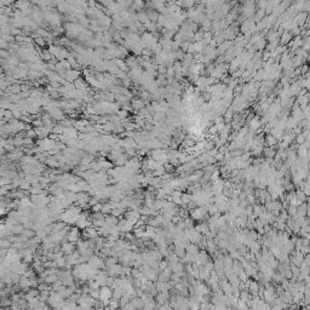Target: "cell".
I'll return each mask as SVG.
<instances>
[{
    "label": "cell",
    "mask_w": 310,
    "mask_h": 310,
    "mask_svg": "<svg viewBox=\"0 0 310 310\" xmlns=\"http://www.w3.org/2000/svg\"><path fill=\"white\" fill-rule=\"evenodd\" d=\"M112 298H113V291H112V287L103 286V287L99 288V300L103 303L104 308L109 305V302H110Z\"/></svg>",
    "instance_id": "1"
},
{
    "label": "cell",
    "mask_w": 310,
    "mask_h": 310,
    "mask_svg": "<svg viewBox=\"0 0 310 310\" xmlns=\"http://www.w3.org/2000/svg\"><path fill=\"white\" fill-rule=\"evenodd\" d=\"M80 240V232H79V228L78 227H73L72 229H70V232L69 234L67 235V237L64 239V241L63 242H67V241H69V242H72V244H75Z\"/></svg>",
    "instance_id": "2"
},
{
    "label": "cell",
    "mask_w": 310,
    "mask_h": 310,
    "mask_svg": "<svg viewBox=\"0 0 310 310\" xmlns=\"http://www.w3.org/2000/svg\"><path fill=\"white\" fill-rule=\"evenodd\" d=\"M292 117H294L298 122H302L304 120V114H303V110L300 109V107L294 103V105L292 107Z\"/></svg>",
    "instance_id": "3"
},
{
    "label": "cell",
    "mask_w": 310,
    "mask_h": 310,
    "mask_svg": "<svg viewBox=\"0 0 310 310\" xmlns=\"http://www.w3.org/2000/svg\"><path fill=\"white\" fill-rule=\"evenodd\" d=\"M98 236H99L98 229H96V228H95L93 225L84 230V237H86L87 240H90V239H92V240H96V239H98Z\"/></svg>",
    "instance_id": "4"
},
{
    "label": "cell",
    "mask_w": 310,
    "mask_h": 310,
    "mask_svg": "<svg viewBox=\"0 0 310 310\" xmlns=\"http://www.w3.org/2000/svg\"><path fill=\"white\" fill-rule=\"evenodd\" d=\"M171 296L169 292H160L155 296V299H156V303L159 305H164V304H167V302L170 300Z\"/></svg>",
    "instance_id": "5"
},
{
    "label": "cell",
    "mask_w": 310,
    "mask_h": 310,
    "mask_svg": "<svg viewBox=\"0 0 310 310\" xmlns=\"http://www.w3.org/2000/svg\"><path fill=\"white\" fill-rule=\"evenodd\" d=\"M309 103H310V92H307L303 96H298V98H297V104L300 107L302 110H304Z\"/></svg>",
    "instance_id": "6"
},
{
    "label": "cell",
    "mask_w": 310,
    "mask_h": 310,
    "mask_svg": "<svg viewBox=\"0 0 310 310\" xmlns=\"http://www.w3.org/2000/svg\"><path fill=\"white\" fill-rule=\"evenodd\" d=\"M80 78V72L78 69H70L67 70V75H66V81L68 80L69 82H74L75 80H78Z\"/></svg>",
    "instance_id": "7"
},
{
    "label": "cell",
    "mask_w": 310,
    "mask_h": 310,
    "mask_svg": "<svg viewBox=\"0 0 310 310\" xmlns=\"http://www.w3.org/2000/svg\"><path fill=\"white\" fill-rule=\"evenodd\" d=\"M74 244H72V242H69V241H67V242H62V246H61V250L62 252L64 253V254H73L74 253Z\"/></svg>",
    "instance_id": "8"
},
{
    "label": "cell",
    "mask_w": 310,
    "mask_h": 310,
    "mask_svg": "<svg viewBox=\"0 0 310 310\" xmlns=\"http://www.w3.org/2000/svg\"><path fill=\"white\" fill-rule=\"evenodd\" d=\"M308 14L307 12H300V14H298L294 19L297 21V24H298V27H300V28H303L304 26H305V23H307V19H308Z\"/></svg>",
    "instance_id": "9"
},
{
    "label": "cell",
    "mask_w": 310,
    "mask_h": 310,
    "mask_svg": "<svg viewBox=\"0 0 310 310\" xmlns=\"http://www.w3.org/2000/svg\"><path fill=\"white\" fill-rule=\"evenodd\" d=\"M292 39H293V35L291 34V32H286V30H285V32L282 33L281 38H280V45L287 46L291 41H292Z\"/></svg>",
    "instance_id": "10"
},
{
    "label": "cell",
    "mask_w": 310,
    "mask_h": 310,
    "mask_svg": "<svg viewBox=\"0 0 310 310\" xmlns=\"http://www.w3.org/2000/svg\"><path fill=\"white\" fill-rule=\"evenodd\" d=\"M18 286L21 287V290L27 292V290H29L32 286H30V279L28 277H24V276H21V280L18 282Z\"/></svg>",
    "instance_id": "11"
},
{
    "label": "cell",
    "mask_w": 310,
    "mask_h": 310,
    "mask_svg": "<svg viewBox=\"0 0 310 310\" xmlns=\"http://www.w3.org/2000/svg\"><path fill=\"white\" fill-rule=\"evenodd\" d=\"M105 224L107 225H109V227H112V228H114L116 227L117 224H119V219H117V217L115 216H105Z\"/></svg>",
    "instance_id": "12"
},
{
    "label": "cell",
    "mask_w": 310,
    "mask_h": 310,
    "mask_svg": "<svg viewBox=\"0 0 310 310\" xmlns=\"http://www.w3.org/2000/svg\"><path fill=\"white\" fill-rule=\"evenodd\" d=\"M260 126H262V122H260V120L258 117H253L252 120H250V130L257 132Z\"/></svg>",
    "instance_id": "13"
},
{
    "label": "cell",
    "mask_w": 310,
    "mask_h": 310,
    "mask_svg": "<svg viewBox=\"0 0 310 310\" xmlns=\"http://www.w3.org/2000/svg\"><path fill=\"white\" fill-rule=\"evenodd\" d=\"M308 152H309V149H307V148L304 147V144H300V145H298V148H297V155H298V157H305V156L308 155Z\"/></svg>",
    "instance_id": "14"
},
{
    "label": "cell",
    "mask_w": 310,
    "mask_h": 310,
    "mask_svg": "<svg viewBox=\"0 0 310 310\" xmlns=\"http://www.w3.org/2000/svg\"><path fill=\"white\" fill-rule=\"evenodd\" d=\"M265 144H267L268 147H270V148H274V147L277 144V141H276V138L272 135H268L265 137Z\"/></svg>",
    "instance_id": "15"
},
{
    "label": "cell",
    "mask_w": 310,
    "mask_h": 310,
    "mask_svg": "<svg viewBox=\"0 0 310 310\" xmlns=\"http://www.w3.org/2000/svg\"><path fill=\"white\" fill-rule=\"evenodd\" d=\"M185 251L187 253H189V254H192V256H196L197 253H199V246L197 245H195V244H190L187 248H185Z\"/></svg>",
    "instance_id": "16"
},
{
    "label": "cell",
    "mask_w": 310,
    "mask_h": 310,
    "mask_svg": "<svg viewBox=\"0 0 310 310\" xmlns=\"http://www.w3.org/2000/svg\"><path fill=\"white\" fill-rule=\"evenodd\" d=\"M127 161H129V159H127V154H121L119 157H117V159H116L115 161H114V162H115V165H117V166H122V165L125 166Z\"/></svg>",
    "instance_id": "17"
},
{
    "label": "cell",
    "mask_w": 310,
    "mask_h": 310,
    "mask_svg": "<svg viewBox=\"0 0 310 310\" xmlns=\"http://www.w3.org/2000/svg\"><path fill=\"white\" fill-rule=\"evenodd\" d=\"M174 254H176L178 258L183 259V258L185 257V254H187V251H185V248H183V247L174 246Z\"/></svg>",
    "instance_id": "18"
},
{
    "label": "cell",
    "mask_w": 310,
    "mask_h": 310,
    "mask_svg": "<svg viewBox=\"0 0 310 310\" xmlns=\"http://www.w3.org/2000/svg\"><path fill=\"white\" fill-rule=\"evenodd\" d=\"M132 108L136 110H142L144 109V102L142 99H133L132 101Z\"/></svg>",
    "instance_id": "19"
},
{
    "label": "cell",
    "mask_w": 310,
    "mask_h": 310,
    "mask_svg": "<svg viewBox=\"0 0 310 310\" xmlns=\"http://www.w3.org/2000/svg\"><path fill=\"white\" fill-rule=\"evenodd\" d=\"M108 308L110 310H117L120 309V299H115V298H112L110 302H109V305Z\"/></svg>",
    "instance_id": "20"
},
{
    "label": "cell",
    "mask_w": 310,
    "mask_h": 310,
    "mask_svg": "<svg viewBox=\"0 0 310 310\" xmlns=\"http://www.w3.org/2000/svg\"><path fill=\"white\" fill-rule=\"evenodd\" d=\"M307 213H308V205H307V204H300V205H299V207H298L297 216H299V217H304Z\"/></svg>",
    "instance_id": "21"
},
{
    "label": "cell",
    "mask_w": 310,
    "mask_h": 310,
    "mask_svg": "<svg viewBox=\"0 0 310 310\" xmlns=\"http://www.w3.org/2000/svg\"><path fill=\"white\" fill-rule=\"evenodd\" d=\"M132 303H133V305L136 307V309L137 310H141L144 308V303L142 302V299L139 298V297H135V298H132V300H131Z\"/></svg>",
    "instance_id": "22"
},
{
    "label": "cell",
    "mask_w": 310,
    "mask_h": 310,
    "mask_svg": "<svg viewBox=\"0 0 310 310\" xmlns=\"http://www.w3.org/2000/svg\"><path fill=\"white\" fill-rule=\"evenodd\" d=\"M117 260H119V258H117V257H114V256L108 257V258L105 259V267H107V268H110V267L115 265Z\"/></svg>",
    "instance_id": "23"
},
{
    "label": "cell",
    "mask_w": 310,
    "mask_h": 310,
    "mask_svg": "<svg viewBox=\"0 0 310 310\" xmlns=\"http://www.w3.org/2000/svg\"><path fill=\"white\" fill-rule=\"evenodd\" d=\"M293 5H294V7H296V10H297V12H298V14L304 12V5H305V1H304V0L296 1Z\"/></svg>",
    "instance_id": "24"
},
{
    "label": "cell",
    "mask_w": 310,
    "mask_h": 310,
    "mask_svg": "<svg viewBox=\"0 0 310 310\" xmlns=\"http://www.w3.org/2000/svg\"><path fill=\"white\" fill-rule=\"evenodd\" d=\"M274 227L279 230V232H285V229L287 228V225H286V223L285 222H282V221H276L275 223H274Z\"/></svg>",
    "instance_id": "25"
},
{
    "label": "cell",
    "mask_w": 310,
    "mask_h": 310,
    "mask_svg": "<svg viewBox=\"0 0 310 310\" xmlns=\"http://www.w3.org/2000/svg\"><path fill=\"white\" fill-rule=\"evenodd\" d=\"M296 197H297V200L299 201V204H304L305 200H307V195L303 193V190H298V192L296 193Z\"/></svg>",
    "instance_id": "26"
},
{
    "label": "cell",
    "mask_w": 310,
    "mask_h": 310,
    "mask_svg": "<svg viewBox=\"0 0 310 310\" xmlns=\"http://www.w3.org/2000/svg\"><path fill=\"white\" fill-rule=\"evenodd\" d=\"M58 280H59V277H58L57 275H49V276L45 279V282H46L47 285H54L55 282H57Z\"/></svg>",
    "instance_id": "27"
},
{
    "label": "cell",
    "mask_w": 310,
    "mask_h": 310,
    "mask_svg": "<svg viewBox=\"0 0 310 310\" xmlns=\"http://www.w3.org/2000/svg\"><path fill=\"white\" fill-rule=\"evenodd\" d=\"M263 153L267 155V156L269 157V159H272V157H275V155H276V153H277V152H276V150H275L274 148H270V147H268V148H265V149H264V152H263Z\"/></svg>",
    "instance_id": "28"
},
{
    "label": "cell",
    "mask_w": 310,
    "mask_h": 310,
    "mask_svg": "<svg viewBox=\"0 0 310 310\" xmlns=\"http://www.w3.org/2000/svg\"><path fill=\"white\" fill-rule=\"evenodd\" d=\"M147 14H148V17L152 22H156L159 19V16H160V15H157V12L155 10H149Z\"/></svg>",
    "instance_id": "29"
},
{
    "label": "cell",
    "mask_w": 310,
    "mask_h": 310,
    "mask_svg": "<svg viewBox=\"0 0 310 310\" xmlns=\"http://www.w3.org/2000/svg\"><path fill=\"white\" fill-rule=\"evenodd\" d=\"M304 59L305 58H303L302 56H294L293 57V63H294V68H297V67H300L303 63H304Z\"/></svg>",
    "instance_id": "30"
},
{
    "label": "cell",
    "mask_w": 310,
    "mask_h": 310,
    "mask_svg": "<svg viewBox=\"0 0 310 310\" xmlns=\"http://www.w3.org/2000/svg\"><path fill=\"white\" fill-rule=\"evenodd\" d=\"M87 285H89V287H90L91 290H99V288H101V285L97 282L96 280H89V281H87Z\"/></svg>",
    "instance_id": "31"
},
{
    "label": "cell",
    "mask_w": 310,
    "mask_h": 310,
    "mask_svg": "<svg viewBox=\"0 0 310 310\" xmlns=\"http://www.w3.org/2000/svg\"><path fill=\"white\" fill-rule=\"evenodd\" d=\"M264 152V147H263V144H260V145H257L254 149H252V154L256 155V156H259V155L262 154Z\"/></svg>",
    "instance_id": "32"
},
{
    "label": "cell",
    "mask_w": 310,
    "mask_h": 310,
    "mask_svg": "<svg viewBox=\"0 0 310 310\" xmlns=\"http://www.w3.org/2000/svg\"><path fill=\"white\" fill-rule=\"evenodd\" d=\"M112 211H113V209H112V206H110V204H109V202H107V204L102 205V211H101V212L103 213V214L112 213Z\"/></svg>",
    "instance_id": "33"
},
{
    "label": "cell",
    "mask_w": 310,
    "mask_h": 310,
    "mask_svg": "<svg viewBox=\"0 0 310 310\" xmlns=\"http://www.w3.org/2000/svg\"><path fill=\"white\" fill-rule=\"evenodd\" d=\"M56 263H57V268H66V265H67L66 257H61V258L56 259Z\"/></svg>",
    "instance_id": "34"
},
{
    "label": "cell",
    "mask_w": 310,
    "mask_h": 310,
    "mask_svg": "<svg viewBox=\"0 0 310 310\" xmlns=\"http://www.w3.org/2000/svg\"><path fill=\"white\" fill-rule=\"evenodd\" d=\"M59 63H61V66H62L66 70H70V69H72V64L68 62V59H62V61H59Z\"/></svg>",
    "instance_id": "35"
},
{
    "label": "cell",
    "mask_w": 310,
    "mask_h": 310,
    "mask_svg": "<svg viewBox=\"0 0 310 310\" xmlns=\"http://www.w3.org/2000/svg\"><path fill=\"white\" fill-rule=\"evenodd\" d=\"M206 248L210 252H216V244L213 242V240H207V246Z\"/></svg>",
    "instance_id": "36"
},
{
    "label": "cell",
    "mask_w": 310,
    "mask_h": 310,
    "mask_svg": "<svg viewBox=\"0 0 310 310\" xmlns=\"http://www.w3.org/2000/svg\"><path fill=\"white\" fill-rule=\"evenodd\" d=\"M296 142L300 145V144H304V142H305V135L302 132L300 135H298L297 137H296Z\"/></svg>",
    "instance_id": "37"
},
{
    "label": "cell",
    "mask_w": 310,
    "mask_h": 310,
    "mask_svg": "<svg viewBox=\"0 0 310 310\" xmlns=\"http://www.w3.org/2000/svg\"><path fill=\"white\" fill-rule=\"evenodd\" d=\"M127 110H124V109H120L119 112H117V116L121 119V120H126V117H127Z\"/></svg>",
    "instance_id": "38"
},
{
    "label": "cell",
    "mask_w": 310,
    "mask_h": 310,
    "mask_svg": "<svg viewBox=\"0 0 310 310\" xmlns=\"http://www.w3.org/2000/svg\"><path fill=\"white\" fill-rule=\"evenodd\" d=\"M303 193L305 194L307 196H310V181H307L305 182V185L303 188Z\"/></svg>",
    "instance_id": "39"
},
{
    "label": "cell",
    "mask_w": 310,
    "mask_h": 310,
    "mask_svg": "<svg viewBox=\"0 0 310 310\" xmlns=\"http://www.w3.org/2000/svg\"><path fill=\"white\" fill-rule=\"evenodd\" d=\"M166 75L169 78H173L176 75V70H174V67H170V68H167V73H166Z\"/></svg>",
    "instance_id": "40"
},
{
    "label": "cell",
    "mask_w": 310,
    "mask_h": 310,
    "mask_svg": "<svg viewBox=\"0 0 310 310\" xmlns=\"http://www.w3.org/2000/svg\"><path fill=\"white\" fill-rule=\"evenodd\" d=\"M124 211H125V210H122V209H116V210H113V211H112V214L119 218V217L124 213Z\"/></svg>",
    "instance_id": "41"
},
{
    "label": "cell",
    "mask_w": 310,
    "mask_h": 310,
    "mask_svg": "<svg viewBox=\"0 0 310 310\" xmlns=\"http://www.w3.org/2000/svg\"><path fill=\"white\" fill-rule=\"evenodd\" d=\"M157 70H159V74H160V75H165V74L167 73V68H166L165 66H159V67H157Z\"/></svg>",
    "instance_id": "42"
},
{
    "label": "cell",
    "mask_w": 310,
    "mask_h": 310,
    "mask_svg": "<svg viewBox=\"0 0 310 310\" xmlns=\"http://www.w3.org/2000/svg\"><path fill=\"white\" fill-rule=\"evenodd\" d=\"M91 210H92V212H93V213L101 212V211H102V204H97V205H93Z\"/></svg>",
    "instance_id": "43"
},
{
    "label": "cell",
    "mask_w": 310,
    "mask_h": 310,
    "mask_svg": "<svg viewBox=\"0 0 310 310\" xmlns=\"http://www.w3.org/2000/svg\"><path fill=\"white\" fill-rule=\"evenodd\" d=\"M90 296L93 299H99V290H92L90 292Z\"/></svg>",
    "instance_id": "44"
},
{
    "label": "cell",
    "mask_w": 310,
    "mask_h": 310,
    "mask_svg": "<svg viewBox=\"0 0 310 310\" xmlns=\"http://www.w3.org/2000/svg\"><path fill=\"white\" fill-rule=\"evenodd\" d=\"M303 114H304V119H310V103L307 105V108L303 110Z\"/></svg>",
    "instance_id": "45"
},
{
    "label": "cell",
    "mask_w": 310,
    "mask_h": 310,
    "mask_svg": "<svg viewBox=\"0 0 310 310\" xmlns=\"http://www.w3.org/2000/svg\"><path fill=\"white\" fill-rule=\"evenodd\" d=\"M34 42H35L37 45H40V46H44V45H45V40H44V38H41V37H38V38L34 39Z\"/></svg>",
    "instance_id": "46"
},
{
    "label": "cell",
    "mask_w": 310,
    "mask_h": 310,
    "mask_svg": "<svg viewBox=\"0 0 310 310\" xmlns=\"http://www.w3.org/2000/svg\"><path fill=\"white\" fill-rule=\"evenodd\" d=\"M292 276H293V272H292L291 269H287V270L284 272V277H285V279H287V280L292 279Z\"/></svg>",
    "instance_id": "47"
},
{
    "label": "cell",
    "mask_w": 310,
    "mask_h": 310,
    "mask_svg": "<svg viewBox=\"0 0 310 310\" xmlns=\"http://www.w3.org/2000/svg\"><path fill=\"white\" fill-rule=\"evenodd\" d=\"M304 263H305V264H307V265L310 268V253L309 254H307V256L304 257Z\"/></svg>",
    "instance_id": "48"
},
{
    "label": "cell",
    "mask_w": 310,
    "mask_h": 310,
    "mask_svg": "<svg viewBox=\"0 0 310 310\" xmlns=\"http://www.w3.org/2000/svg\"><path fill=\"white\" fill-rule=\"evenodd\" d=\"M308 70H309V67H308V66H303V67L300 68V74H305Z\"/></svg>",
    "instance_id": "49"
},
{
    "label": "cell",
    "mask_w": 310,
    "mask_h": 310,
    "mask_svg": "<svg viewBox=\"0 0 310 310\" xmlns=\"http://www.w3.org/2000/svg\"><path fill=\"white\" fill-rule=\"evenodd\" d=\"M307 59H308V61L310 62V52H309V56H308V58H307Z\"/></svg>",
    "instance_id": "50"
},
{
    "label": "cell",
    "mask_w": 310,
    "mask_h": 310,
    "mask_svg": "<svg viewBox=\"0 0 310 310\" xmlns=\"http://www.w3.org/2000/svg\"><path fill=\"white\" fill-rule=\"evenodd\" d=\"M309 307H310V302H309Z\"/></svg>",
    "instance_id": "51"
},
{
    "label": "cell",
    "mask_w": 310,
    "mask_h": 310,
    "mask_svg": "<svg viewBox=\"0 0 310 310\" xmlns=\"http://www.w3.org/2000/svg\"><path fill=\"white\" fill-rule=\"evenodd\" d=\"M296 310H298V309H296Z\"/></svg>",
    "instance_id": "52"
}]
</instances>
